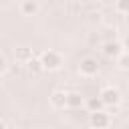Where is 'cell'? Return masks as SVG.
I'll list each match as a JSON object with an SVG mask.
<instances>
[{
  "instance_id": "cell-16",
  "label": "cell",
  "mask_w": 129,
  "mask_h": 129,
  "mask_svg": "<svg viewBox=\"0 0 129 129\" xmlns=\"http://www.w3.org/2000/svg\"><path fill=\"white\" fill-rule=\"evenodd\" d=\"M125 26H127V30H129V14H125Z\"/></svg>"
},
{
  "instance_id": "cell-6",
  "label": "cell",
  "mask_w": 129,
  "mask_h": 129,
  "mask_svg": "<svg viewBox=\"0 0 129 129\" xmlns=\"http://www.w3.org/2000/svg\"><path fill=\"white\" fill-rule=\"evenodd\" d=\"M48 103H50L52 109H64V107H67V91L54 89V91L50 93V97H48Z\"/></svg>"
},
{
  "instance_id": "cell-2",
  "label": "cell",
  "mask_w": 129,
  "mask_h": 129,
  "mask_svg": "<svg viewBox=\"0 0 129 129\" xmlns=\"http://www.w3.org/2000/svg\"><path fill=\"white\" fill-rule=\"evenodd\" d=\"M99 97H101L105 109H109V107H119V105H121V93H119L117 87H111V85L103 87L101 93H99Z\"/></svg>"
},
{
  "instance_id": "cell-4",
  "label": "cell",
  "mask_w": 129,
  "mask_h": 129,
  "mask_svg": "<svg viewBox=\"0 0 129 129\" xmlns=\"http://www.w3.org/2000/svg\"><path fill=\"white\" fill-rule=\"evenodd\" d=\"M79 73H81L83 77H95V75L99 73V62H97V58H95V56H85V58H81V62H79Z\"/></svg>"
},
{
  "instance_id": "cell-3",
  "label": "cell",
  "mask_w": 129,
  "mask_h": 129,
  "mask_svg": "<svg viewBox=\"0 0 129 129\" xmlns=\"http://www.w3.org/2000/svg\"><path fill=\"white\" fill-rule=\"evenodd\" d=\"M89 125L95 129H105L111 125V113L107 109H99V111H91L89 113Z\"/></svg>"
},
{
  "instance_id": "cell-7",
  "label": "cell",
  "mask_w": 129,
  "mask_h": 129,
  "mask_svg": "<svg viewBox=\"0 0 129 129\" xmlns=\"http://www.w3.org/2000/svg\"><path fill=\"white\" fill-rule=\"evenodd\" d=\"M40 12V2L38 0H22L20 2V14L22 16H36Z\"/></svg>"
},
{
  "instance_id": "cell-15",
  "label": "cell",
  "mask_w": 129,
  "mask_h": 129,
  "mask_svg": "<svg viewBox=\"0 0 129 129\" xmlns=\"http://www.w3.org/2000/svg\"><path fill=\"white\" fill-rule=\"evenodd\" d=\"M4 127H8V123H6L4 119H0V129H4Z\"/></svg>"
},
{
  "instance_id": "cell-1",
  "label": "cell",
  "mask_w": 129,
  "mask_h": 129,
  "mask_svg": "<svg viewBox=\"0 0 129 129\" xmlns=\"http://www.w3.org/2000/svg\"><path fill=\"white\" fill-rule=\"evenodd\" d=\"M38 58H40V62H42V69H44V71H48V73L58 71V69L62 67V62H64L62 54H60L58 50H54V48H48V50L40 52V54H38Z\"/></svg>"
},
{
  "instance_id": "cell-12",
  "label": "cell",
  "mask_w": 129,
  "mask_h": 129,
  "mask_svg": "<svg viewBox=\"0 0 129 129\" xmlns=\"http://www.w3.org/2000/svg\"><path fill=\"white\" fill-rule=\"evenodd\" d=\"M117 67H119V71H129V50H123L117 58Z\"/></svg>"
},
{
  "instance_id": "cell-8",
  "label": "cell",
  "mask_w": 129,
  "mask_h": 129,
  "mask_svg": "<svg viewBox=\"0 0 129 129\" xmlns=\"http://www.w3.org/2000/svg\"><path fill=\"white\" fill-rule=\"evenodd\" d=\"M67 107L69 109H83L85 107V97L79 91H67Z\"/></svg>"
},
{
  "instance_id": "cell-14",
  "label": "cell",
  "mask_w": 129,
  "mask_h": 129,
  "mask_svg": "<svg viewBox=\"0 0 129 129\" xmlns=\"http://www.w3.org/2000/svg\"><path fill=\"white\" fill-rule=\"evenodd\" d=\"M6 71H8V60H6V56H4L2 52H0V73L4 75Z\"/></svg>"
},
{
  "instance_id": "cell-10",
  "label": "cell",
  "mask_w": 129,
  "mask_h": 129,
  "mask_svg": "<svg viewBox=\"0 0 129 129\" xmlns=\"http://www.w3.org/2000/svg\"><path fill=\"white\" fill-rule=\"evenodd\" d=\"M24 67H26V71L30 73V75H40L44 69H42V62H40V58L38 56H30L26 62H24Z\"/></svg>"
},
{
  "instance_id": "cell-5",
  "label": "cell",
  "mask_w": 129,
  "mask_h": 129,
  "mask_svg": "<svg viewBox=\"0 0 129 129\" xmlns=\"http://www.w3.org/2000/svg\"><path fill=\"white\" fill-rule=\"evenodd\" d=\"M101 52H103V56H107V58H117V56L123 52V44H121L119 40H107V42H103Z\"/></svg>"
},
{
  "instance_id": "cell-9",
  "label": "cell",
  "mask_w": 129,
  "mask_h": 129,
  "mask_svg": "<svg viewBox=\"0 0 129 129\" xmlns=\"http://www.w3.org/2000/svg\"><path fill=\"white\" fill-rule=\"evenodd\" d=\"M30 56H34V52H32V48H30V46L20 44V46H16V48H14V60H16V62L24 64Z\"/></svg>"
},
{
  "instance_id": "cell-17",
  "label": "cell",
  "mask_w": 129,
  "mask_h": 129,
  "mask_svg": "<svg viewBox=\"0 0 129 129\" xmlns=\"http://www.w3.org/2000/svg\"><path fill=\"white\" fill-rule=\"evenodd\" d=\"M0 83H2V73H0Z\"/></svg>"
},
{
  "instance_id": "cell-11",
  "label": "cell",
  "mask_w": 129,
  "mask_h": 129,
  "mask_svg": "<svg viewBox=\"0 0 129 129\" xmlns=\"http://www.w3.org/2000/svg\"><path fill=\"white\" fill-rule=\"evenodd\" d=\"M85 109L91 113V111H99V109H105L101 97H87L85 99Z\"/></svg>"
},
{
  "instance_id": "cell-13",
  "label": "cell",
  "mask_w": 129,
  "mask_h": 129,
  "mask_svg": "<svg viewBox=\"0 0 129 129\" xmlns=\"http://www.w3.org/2000/svg\"><path fill=\"white\" fill-rule=\"evenodd\" d=\"M115 10L119 14H129V0H115Z\"/></svg>"
}]
</instances>
